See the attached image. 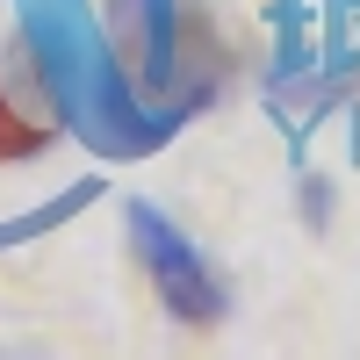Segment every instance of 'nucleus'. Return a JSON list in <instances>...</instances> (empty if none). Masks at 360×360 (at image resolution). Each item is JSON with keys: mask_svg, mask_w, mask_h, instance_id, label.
<instances>
[{"mask_svg": "<svg viewBox=\"0 0 360 360\" xmlns=\"http://www.w3.org/2000/svg\"><path fill=\"white\" fill-rule=\"evenodd\" d=\"M15 8H22V37H29V58H37L58 115L101 159H144L188 123L195 101H152L144 108V94L115 65V51L101 44L86 0H15Z\"/></svg>", "mask_w": 360, "mask_h": 360, "instance_id": "obj_1", "label": "nucleus"}, {"mask_svg": "<svg viewBox=\"0 0 360 360\" xmlns=\"http://www.w3.org/2000/svg\"><path fill=\"white\" fill-rule=\"evenodd\" d=\"M130 245H137V259H144V281L159 288V303L180 317V324H224V310H231V295H224V281H217V266L202 259V245L188 231H180L159 202H130Z\"/></svg>", "mask_w": 360, "mask_h": 360, "instance_id": "obj_2", "label": "nucleus"}]
</instances>
